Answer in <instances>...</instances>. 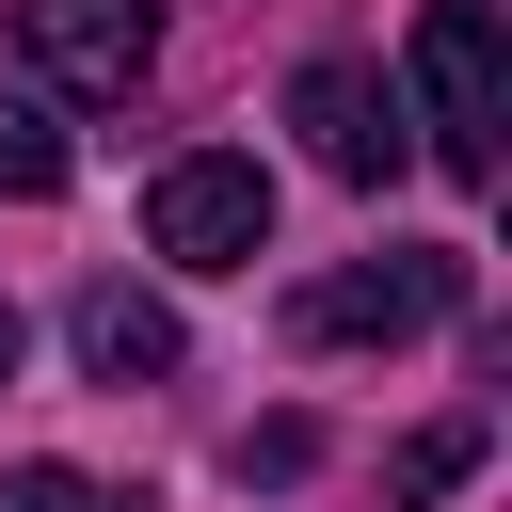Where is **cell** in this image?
<instances>
[{"label": "cell", "mask_w": 512, "mask_h": 512, "mask_svg": "<svg viewBox=\"0 0 512 512\" xmlns=\"http://www.w3.org/2000/svg\"><path fill=\"white\" fill-rule=\"evenodd\" d=\"M64 160H80V144H64V112H48L32 80H0V208H48V192H64Z\"/></svg>", "instance_id": "cell-7"}, {"label": "cell", "mask_w": 512, "mask_h": 512, "mask_svg": "<svg viewBox=\"0 0 512 512\" xmlns=\"http://www.w3.org/2000/svg\"><path fill=\"white\" fill-rule=\"evenodd\" d=\"M16 352H32V336H16V304H0V384H16Z\"/></svg>", "instance_id": "cell-10"}, {"label": "cell", "mask_w": 512, "mask_h": 512, "mask_svg": "<svg viewBox=\"0 0 512 512\" xmlns=\"http://www.w3.org/2000/svg\"><path fill=\"white\" fill-rule=\"evenodd\" d=\"M144 240H160L176 272H256V256H272V176L224 160V144H192V160L144 176Z\"/></svg>", "instance_id": "cell-3"}, {"label": "cell", "mask_w": 512, "mask_h": 512, "mask_svg": "<svg viewBox=\"0 0 512 512\" xmlns=\"http://www.w3.org/2000/svg\"><path fill=\"white\" fill-rule=\"evenodd\" d=\"M432 320H464V256L448 240H416V256H368V272H320V288H288V336L304 352H400V336H432Z\"/></svg>", "instance_id": "cell-2"}, {"label": "cell", "mask_w": 512, "mask_h": 512, "mask_svg": "<svg viewBox=\"0 0 512 512\" xmlns=\"http://www.w3.org/2000/svg\"><path fill=\"white\" fill-rule=\"evenodd\" d=\"M416 128H432V160L464 192L496 176V128H512V32H496V0H432L416 16Z\"/></svg>", "instance_id": "cell-1"}, {"label": "cell", "mask_w": 512, "mask_h": 512, "mask_svg": "<svg viewBox=\"0 0 512 512\" xmlns=\"http://www.w3.org/2000/svg\"><path fill=\"white\" fill-rule=\"evenodd\" d=\"M464 464H480V416H448V432H416V448H400V464H384V496H400V512H416V496H448V480H464Z\"/></svg>", "instance_id": "cell-8"}, {"label": "cell", "mask_w": 512, "mask_h": 512, "mask_svg": "<svg viewBox=\"0 0 512 512\" xmlns=\"http://www.w3.org/2000/svg\"><path fill=\"white\" fill-rule=\"evenodd\" d=\"M64 336H80V368H96V384H160V368H176V304H160V288H128V272H96Z\"/></svg>", "instance_id": "cell-6"}, {"label": "cell", "mask_w": 512, "mask_h": 512, "mask_svg": "<svg viewBox=\"0 0 512 512\" xmlns=\"http://www.w3.org/2000/svg\"><path fill=\"white\" fill-rule=\"evenodd\" d=\"M0 512H144V496H112V480H80V464H16Z\"/></svg>", "instance_id": "cell-9"}, {"label": "cell", "mask_w": 512, "mask_h": 512, "mask_svg": "<svg viewBox=\"0 0 512 512\" xmlns=\"http://www.w3.org/2000/svg\"><path fill=\"white\" fill-rule=\"evenodd\" d=\"M16 48L64 80V96H128L160 64V0H16Z\"/></svg>", "instance_id": "cell-5"}, {"label": "cell", "mask_w": 512, "mask_h": 512, "mask_svg": "<svg viewBox=\"0 0 512 512\" xmlns=\"http://www.w3.org/2000/svg\"><path fill=\"white\" fill-rule=\"evenodd\" d=\"M288 128H304V160L352 176V192L400 176V96H384V64H352V48H320V64L288 80Z\"/></svg>", "instance_id": "cell-4"}]
</instances>
